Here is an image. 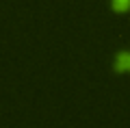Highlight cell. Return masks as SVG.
I'll use <instances>...</instances> for the list:
<instances>
[{
	"instance_id": "cell-1",
	"label": "cell",
	"mask_w": 130,
	"mask_h": 128,
	"mask_svg": "<svg viewBox=\"0 0 130 128\" xmlns=\"http://www.w3.org/2000/svg\"><path fill=\"white\" fill-rule=\"evenodd\" d=\"M115 65L117 67H130V52H117L115 56Z\"/></svg>"
},
{
	"instance_id": "cell-2",
	"label": "cell",
	"mask_w": 130,
	"mask_h": 128,
	"mask_svg": "<svg viewBox=\"0 0 130 128\" xmlns=\"http://www.w3.org/2000/svg\"><path fill=\"white\" fill-rule=\"evenodd\" d=\"M130 0H113V7L115 9H124V7H128Z\"/></svg>"
}]
</instances>
